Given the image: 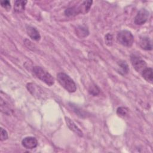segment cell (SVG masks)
I'll list each match as a JSON object with an SVG mask.
<instances>
[{"label": "cell", "mask_w": 153, "mask_h": 153, "mask_svg": "<svg viewBox=\"0 0 153 153\" xmlns=\"http://www.w3.org/2000/svg\"><path fill=\"white\" fill-rule=\"evenodd\" d=\"M57 79L59 83L68 92L74 93L76 90V86L73 79L67 74L60 72L57 74Z\"/></svg>", "instance_id": "6da1fadb"}, {"label": "cell", "mask_w": 153, "mask_h": 153, "mask_svg": "<svg viewBox=\"0 0 153 153\" xmlns=\"http://www.w3.org/2000/svg\"><path fill=\"white\" fill-rule=\"evenodd\" d=\"M33 72L34 75L40 80L45 82L47 85L51 86L54 84V78L45 70L40 66H35L33 67Z\"/></svg>", "instance_id": "7a4b0ae2"}, {"label": "cell", "mask_w": 153, "mask_h": 153, "mask_svg": "<svg viewBox=\"0 0 153 153\" xmlns=\"http://www.w3.org/2000/svg\"><path fill=\"white\" fill-rule=\"evenodd\" d=\"M118 42L126 47H131L134 42V36L131 32L123 30L118 32L117 35Z\"/></svg>", "instance_id": "3957f363"}, {"label": "cell", "mask_w": 153, "mask_h": 153, "mask_svg": "<svg viewBox=\"0 0 153 153\" xmlns=\"http://www.w3.org/2000/svg\"><path fill=\"white\" fill-rule=\"evenodd\" d=\"M130 60L133 68L138 72L142 73V72L146 68V62L137 56L131 55L130 57Z\"/></svg>", "instance_id": "277c9868"}, {"label": "cell", "mask_w": 153, "mask_h": 153, "mask_svg": "<svg viewBox=\"0 0 153 153\" xmlns=\"http://www.w3.org/2000/svg\"><path fill=\"white\" fill-rule=\"evenodd\" d=\"M149 16V13L147 10L145 8L140 10L134 18L135 24L137 25H142L145 24L147 22Z\"/></svg>", "instance_id": "5b68a950"}, {"label": "cell", "mask_w": 153, "mask_h": 153, "mask_svg": "<svg viewBox=\"0 0 153 153\" xmlns=\"http://www.w3.org/2000/svg\"><path fill=\"white\" fill-rule=\"evenodd\" d=\"M22 145L26 149H32L37 146L38 141L35 137L28 136L23 139L22 140Z\"/></svg>", "instance_id": "8992f818"}, {"label": "cell", "mask_w": 153, "mask_h": 153, "mask_svg": "<svg viewBox=\"0 0 153 153\" xmlns=\"http://www.w3.org/2000/svg\"><path fill=\"white\" fill-rule=\"evenodd\" d=\"M65 121L66 123V124L69 128L74 131L75 134L78 135L79 137H82L83 136V133L82 131L79 129V128L75 124V123L69 118L68 117H65Z\"/></svg>", "instance_id": "52a82bcc"}, {"label": "cell", "mask_w": 153, "mask_h": 153, "mask_svg": "<svg viewBox=\"0 0 153 153\" xmlns=\"http://www.w3.org/2000/svg\"><path fill=\"white\" fill-rule=\"evenodd\" d=\"M26 32L27 35L30 36V38L35 41H39L41 39V35L38 30L34 27L31 26H27Z\"/></svg>", "instance_id": "ba28073f"}, {"label": "cell", "mask_w": 153, "mask_h": 153, "mask_svg": "<svg viewBox=\"0 0 153 153\" xmlns=\"http://www.w3.org/2000/svg\"><path fill=\"white\" fill-rule=\"evenodd\" d=\"M139 45L140 47L145 50H151L152 49L151 40L146 36H144L140 38Z\"/></svg>", "instance_id": "9c48e42d"}, {"label": "cell", "mask_w": 153, "mask_h": 153, "mask_svg": "<svg viewBox=\"0 0 153 153\" xmlns=\"http://www.w3.org/2000/svg\"><path fill=\"white\" fill-rule=\"evenodd\" d=\"M143 78L148 82L151 83L153 81V75H152V69L151 68H146L141 73Z\"/></svg>", "instance_id": "30bf717a"}, {"label": "cell", "mask_w": 153, "mask_h": 153, "mask_svg": "<svg viewBox=\"0 0 153 153\" xmlns=\"http://www.w3.org/2000/svg\"><path fill=\"white\" fill-rule=\"evenodd\" d=\"M79 13H82L81 6L70 7L66 9L65 11V14L67 16H74L78 14Z\"/></svg>", "instance_id": "8fae6325"}, {"label": "cell", "mask_w": 153, "mask_h": 153, "mask_svg": "<svg viewBox=\"0 0 153 153\" xmlns=\"http://www.w3.org/2000/svg\"><path fill=\"white\" fill-rule=\"evenodd\" d=\"M27 1L17 0L14 2V10L17 13H22L25 10Z\"/></svg>", "instance_id": "7c38bea8"}, {"label": "cell", "mask_w": 153, "mask_h": 153, "mask_svg": "<svg viewBox=\"0 0 153 153\" xmlns=\"http://www.w3.org/2000/svg\"><path fill=\"white\" fill-rule=\"evenodd\" d=\"M76 34L80 38H84L89 34V32L86 27L79 26L76 28Z\"/></svg>", "instance_id": "4fadbf2b"}, {"label": "cell", "mask_w": 153, "mask_h": 153, "mask_svg": "<svg viewBox=\"0 0 153 153\" xmlns=\"http://www.w3.org/2000/svg\"><path fill=\"white\" fill-rule=\"evenodd\" d=\"M118 66L120 68V71H118V72L120 73L122 75H126L128 73L129 69L128 67L127 64L125 61H121L118 63Z\"/></svg>", "instance_id": "5bb4252c"}, {"label": "cell", "mask_w": 153, "mask_h": 153, "mask_svg": "<svg viewBox=\"0 0 153 153\" xmlns=\"http://www.w3.org/2000/svg\"><path fill=\"white\" fill-rule=\"evenodd\" d=\"M92 3H93L92 1H85L83 2L82 5H81L82 13L84 14V13H87L88 12V11L90 9Z\"/></svg>", "instance_id": "9a60e30c"}, {"label": "cell", "mask_w": 153, "mask_h": 153, "mask_svg": "<svg viewBox=\"0 0 153 153\" xmlns=\"http://www.w3.org/2000/svg\"><path fill=\"white\" fill-rule=\"evenodd\" d=\"M88 92L93 96H97L100 93V89L96 84H92L89 87Z\"/></svg>", "instance_id": "2e32d148"}, {"label": "cell", "mask_w": 153, "mask_h": 153, "mask_svg": "<svg viewBox=\"0 0 153 153\" xmlns=\"http://www.w3.org/2000/svg\"><path fill=\"white\" fill-rule=\"evenodd\" d=\"M128 113V109L126 107H119L117 110V114H118V115H119L120 117H125Z\"/></svg>", "instance_id": "e0dca14e"}, {"label": "cell", "mask_w": 153, "mask_h": 153, "mask_svg": "<svg viewBox=\"0 0 153 153\" xmlns=\"http://www.w3.org/2000/svg\"><path fill=\"white\" fill-rule=\"evenodd\" d=\"M113 41V36L112 34L108 33L105 36V41L107 45L111 46L112 45Z\"/></svg>", "instance_id": "ac0fdd59"}, {"label": "cell", "mask_w": 153, "mask_h": 153, "mask_svg": "<svg viewBox=\"0 0 153 153\" xmlns=\"http://www.w3.org/2000/svg\"><path fill=\"white\" fill-rule=\"evenodd\" d=\"M8 139V133L7 131L2 128H1V140L3 141Z\"/></svg>", "instance_id": "d6986e66"}, {"label": "cell", "mask_w": 153, "mask_h": 153, "mask_svg": "<svg viewBox=\"0 0 153 153\" xmlns=\"http://www.w3.org/2000/svg\"><path fill=\"white\" fill-rule=\"evenodd\" d=\"M1 5L3 8H4L7 11L10 10L11 8V4L9 1H3L1 2Z\"/></svg>", "instance_id": "ffe728a7"}]
</instances>
